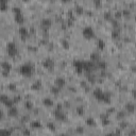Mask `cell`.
<instances>
[{
	"instance_id": "obj_21",
	"label": "cell",
	"mask_w": 136,
	"mask_h": 136,
	"mask_svg": "<svg viewBox=\"0 0 136 136\" xmlns=\"http://www.w3.org/2000/svg\"><path fill=\"white\" fill-rule=\"evenodd\" d=\"M31 128L32 129H41L42 128V123L39 121H37V120H34V121L31 122Z\"/></svg>"
},
{
	"instance_id": "obj_10",
	"label": "cell",
	"mask_w": 136,
	"mask_h": 136,
	"mask_svg": "<svg viewBox=\"0 0 136 136\" xmlns=\"http://www.w3.org/2000/svg\"><path fill=\"white\" fill-rule=\"evenodd\" d=\"M14 20L17 25L19 26H22L25 24V17L22 15V13H19V14H14Z\"/></svg>"
},
{
	"instance_id": "obj_4",
	"label": "cell",
	"mask_w": 136,
	"mask_h": 136,
	"mask_svg": "<svg viewBox=\"0 0 136 136\" xmlns=\"http://www.w3.org/2000/svg\"><path fill=\"white\" fill-rule=\"evenodd\" d=\"M82 35L84 38L86 39H92L95 37V31L92 27H85L83 30H82Z\"/></svg>"
},
{
	"instance_id": "obj_2",
	"label": "cell",
	"mask_w": 136,
	"mask_h": 136,
	"mask_svg": "<svg viewBox=\"0 0 136 136\" xmlns=\"http://www.w3.org/2000/svg\"><path fill=\"white\" fill-rule=\"evenodd\" d=\"M19 72H20L21 76H24L26 78H30L34 73V66L32 64H30V63L22 64L19 67Z\"/></svg>"
},
{
	"instance_id": "obj_39",
	"label": "cell",
	"mask_w": 136,
	"mask_h": 136,
	"mask_svg": "<svg viewBox=\"0 0 136 136\" xmlns=\"http://www.w3.org/2000/svg\"><path fill=\"white\" fill-rule=\"evenodd\" d=\"M61 1H62L63 3H68V2L70 1V0H61Z\"/></svg>"
},
{
	"instance_id": "obj_40",
	"label": "cell",
	"mask_w": 136,
	"mask_h": 136,
	"mask_svg": "<svg viewBox=\"0 0 136 136\" xmlns=\"http://www.w3.org/2000/svg\"><path fill=\"white\" fill-rule=\"evenodd\" d=\"M123 14H124V15H130V12H129V11H128V12H127V11H124V12H123Z\"/></svg>"
},
{
	"instance_id": "obj_6",
	"label": "cell",
	"mask_w": 136,
	"mask_h": 136,
	"mask_svg": "<svg viewBox=\"0 0 136 136\" xmlns=\"http://www.w3.org/2000/svg\"><path fill=\"white\" fill-rule=\"evenodd\" d=\"M73 67L75 70L77 71V73L81 75L84 72V61H80V60H76L73 62Z\"/></svg>"
},
{
	"instance_id": "obj_18",
	"label": "cell",
	"mask_w": 136,
	"mask_h": 136,
	"mask_svg": "<svg viewBox=\"0 0 136 136\" xmlns=\"http://www.w3.org/2000/svg\"><path fill=\"white\" fill-rule=\"evenodd\" d=\"M43 104L46 107H51V106H53V100L51 98H45L43 100Z\"/></svg>"
},
{
	"instance_id": "obj_25",
	"label": "cell",
	"mask_w": 136,
	"mask_h": 136,
	"mask_svg": "<svg viewBox=\"0 0 136 136\" xmlns=\"http://www.w3.org/2000/svg\"><path fill=\"white\" fill-rule=\"evenodd\" d=\"M101 123L103 126H109L111 123V120L109 119V117H101Z\"/></svg>"
},
{
	"instance_id": "obj_11",
	"label": "cell",
	"mask_w": 136,
	"mask_h": 136,
	"mask_svg": "<svg viewBox=\"0 0 136 136\" xmlns=\"http://www.w3.org/2000/svg\"><path fill=\"white\" fill-rule=\"evenodd\" d=\"M51 26H52V20L50 18H43L41 20V27L43 29H49L51 28Z\"/></svg>"
},
{
	"instance_id": "obj_35",
	"label": "cell",
	"mask_w": 136,
	"mask_h": 136,
	"mask_svg": "<svg viewBox=\"0 0 136 136\" xmlns=\"http://www.w3.org/2000/svg\"><path fill=\"white\" fill-rule=\"evenodd\" d=\"M121 16H122L121 13H117V14H116V18H121Z\"/></svg>"
},
{
	"instance_id": "obj_28",
	"label": "cell",
	"mask_w": 136,
	"mask_h": 136,
	"mask_svg": "<svg viewBox=\"0 0 136 136\" xmlns=\"http://www.w3.org/2000/svg\"><path fill=\"white\" fill-rule=\"evenodd\" d=\"M61 44H62V46H63L64 49H66V50H67V49H69V43H68L66 39H63Z\"/></svg>"
},
{
	"instance_id": "obj_24",
	"label": "cell",
	"mask_w": 136,
	"mask_h": 136,
	"mask_svg": "<svg viewBox=\"0 0 136 136\" xmlns=\"http://www.w3.org/2000/svg\"><path fill=\"white\" fill-rule=\"evenodd\" d=\"M75 13L77 15H83L84 14V9L82 7H80V5H78V7L75 8Z\"/></svg>"
},
{
	"instance_id": "obj_7",
	"label": "cell",
	"mask_w": 136,
	"mask_h": 136,
	"mask_svg": "<svg viewBox=\"0 0 136 136\" xmlns=\"http://www.w3.org/2000/svg\"><path fill=\"white\" fill-rule=\"evenodd\" d=\"M18 34L19 36L21 37V39H27L30 35V32H29V29L25 26H20L18 28Z\"/></svg>"
},
{
	"instance_id": "obj_1",
	"label": "cell",
	"mask_w": 136,
	"mask_h": 136,
	"mask_svg": "<svg viewBox=\"0 0 136 136\" xmlns=\"http://www.w3.org/2000/svg\"><path fill=\"white\" fill-rule=\"evenodd\" d=\"M93 96L99 102H103V103H110L111 102V96L107 93L103 92L101 88H96L93 93Z\"/></svg>"
},
{
	"instance_id": "obj_14",
	"label": "cell",
	"mask_w": 136,
	"mask_h": 136,
	"mask_svg": "<svg viewBox=\"0 0 136 136\" xmlns=\"http://www.w3.org/2000/svg\"><path fill=\"white\" fill-rule=\"evenodd\" d=\"M96 67L98 68V69H101V70H105L106 68H107V63L105 61H102L100 60L99 62L96 63Z\"/></svg>"
},
{
	"instance_id": "obj_37",
	"label": "cell",
	"mask_w": 136,
	"mask_h": 136,
	"mask_svg": "<svg viewBox=\"0 0 136 136\" xmlns=\"http://www.w3.org/2000/svg\"><path fill=\"white\" fill-rule=\"evenodd\" d=\"M0 3H9V0H0Z\"/></svg>"
},
{
	"instance_id": "obj_36",
	"label": "cell",
	"mask_w": 136,
	"mask_h": 136,
	"mask_svg": "<svg viewBox=\"0 0 136 136\" xmlns=\"http://www.w3.org/2000/svg\"><path fill=\"white\" fill-rule=\"evenodd\" d=\"M120 127H121V128H123V129H124V127H128V123H127V122H122V123H121V124H120Z\"/></svg>"
},
{
	"instance_id": "obj_29",
	"label": "cell",
	"mask_w": 136,
	"mask_h": 136,
	"mask_svg": "<svg viewBox=\"0 0 136 136\" xmlns=\"http://www.w3.org/2000/svg\"><path fill=\"white\" fill-rule=\"evenodd\" d=\"M8 88H9V90H11V92H15V90H16V85H15V84H9V85H8Z\"/></svg>"
},
{
	"instance_id": "obj_33",
	"label": "cell",
	"mask_w": 136,
	"mask_h": 136,
	"mask_svg": "<svg viewBox=\"0 0 136 136\" xmlns=\"http://www.w3.org/2000/svg\"><path fill=\"white\" fill-rule=\"evenodd\" d=\"M76 112H77V113H78L79 115H83V114H84V111H83V107H78Z\"/></svg>"
},
{
	"instance_id": "obj_31",
	"label": "cell",
	"mask_w": 136,
	"mask_h": 136,
	"mask_svg": "<svg viewBox=\"0 0 136 136\" xmlns=\"http://www.w3.org/2000/svg\"><path fill=\"white\" fill-rule=\"evenodd\" d=\"M104 19H106V20H111L112 19V14L110 12L104 13Z\"/></svg>"
},
{
	"instance_id": "obj_15",
	"label": "cell",
	"mask_w": 136,
	"mask_h": 136,
	"mask_svg": "<svg viewBox=\"0 0 136 136\" xmlns=\"http://www.w3.org/2000/svg\"><path fill=\"white\" fill-rule=\"evenodd\" d=\"M126 111L128 112V113H134L135 112V110H136V105L133 103V102H128V103L126 104Z\"/></svg>"
},
{
	"instance_id": "obj_9",
	"label": "cell",
	"mask_w": 136,
	"mask_h": 136,
	"mask_svg": "<svg viewBox=\"0 0 136 136\" xmlns=\"http://www.w3.org/2000/svg\"><path fill=\"white\" fill-rule=\"evenodd\" d=\"M55 119H58L59 121H65L66 120V114L62 110H55L53 113Z\"/></svg>"
},
{
	"instance_id": "obj_23",
	"label": "cell",
	"mask_w": 136,
	"mask_h": 136,
	"mask_svg": "<svg viewBox=\"0 0 136 136\" xmlns=\"http://www.w3.org/2000/svg\"><path fill=\"white\" fill-rule=\"evenodd\" d=\"M97 46H98V49H99L100 51H102V50H103V49L105 48V42H104L103 39H99Z\"/></svg>"
},
{
	"instance_id": "obj_20",
	"label": "cell",
	"mask_w": 136,
	"mask_h": 136,
	"mask_svg": "<svg viewBox=\"0 0 136 136\" xmlns=\"http://www.w3.org/2000/svg\"><path fill=\"white\" fill-rule=\"evenodd\" d=\"M85 123H86V126H88V127H95V126H96L95 119H94V118H90V117L86 119V121H85Z\"/></svg>"
},
{
	"instance_id": "obj_32",
	"label": "cell",
	"mask_w": 136,
	"mask_h": 136,
	"mask_svg": "<svg viewBox=\"0 0 136 136\" xmlns=\"http://www.w3.org/2000/svg\"><path fill=\"white\" fill-rule=\"evenodd\" d=\"M112 37L115 39V38H117V37H119V31H113V33H112Z\"/></svg>"
},
{
	"instance_id": "obj_27",
	"label": "cell",
	"mask_w": 136,
	"mask_h": 136,
	"mask_svg": "<svg viewBox=\"0 0 136 136\" xmlns=\"http://www.w3.org/2000/svg\"><path fill=\"white\" fill-rule=\"evenodd\" d=\"M9 9V3H0V10L1 12H5Z\"/></svg>"
},
{
	"instance_id": "obj_3",
	"label": "cell",
	"mask_w": 136,
	"mask_h": 136,
	"mask_svg": "<svg viewBox=\"0 0 136 136\" xmlns=\"http://www.w3.org/2000/svg\"><path fill=\"white\" fill-rule=\"evenodd\" d=\"M7 53L10 58H15L17 54H18V48H17L16 44L13 42L8 43L7 45Z\"/></svg>"
},
{
	"instance_id": "obj_8",
	"label": "cell",
	"mask_w": 136,
	"mask_h": 136,
	"mask_svg": "<svg viewBox=\"0 0 136 136\" xmlns=\"http://www.w3.org/2000/svg\"><path fill=\"white\" fill-rule=\"evenodd\" d=\"M42 65H43L44 68H46V69L52 70L53 67H54V61H53L52 59H50V58H47V59H45V60L43 61Z\"/></svg>"
},
{
	"instance_id": "obj_13",
	"label": "cell",
	"mask_w": 136,
	"mask_h": 136,
	"mask_svg": "<svg viewBox=\"0 0 136 136\" xmlns=\"http://www.w3.org/2000/svg\"><path fill=\"white\" fill-rule=\"evenodd\" d=\"M42 87H43V83H42L41 80H37V81H35V82H33L32 85H31V88H32L33 90H35V92L41 90Z\"/></svg>"
},
{
	"instance_id": "obj_19",
	"label": "cell",
	"mask_w": 136,
	"mask_h": 136,
	"mask_svg": "<svg viewBox=\"0 0 136 136\" xmlns=\"http://www.w3.org/2000/svg\"><path fill=\"white\" fill-rule=\"evenodd\" d=\"M50 92H51V94H53V95H55V96H56V95H59V94H60L61 88H60V87H58L56 85H53V86L50 88Z\"/></svg>"
},
{
	"instance_id": "obj_34",
	"label": "cell",
	"mask_w": 136,
	"mask_h": 136,
	"mask_svg": "<svg viewBox=\"0 0 136 136\" xmlns=\"http://www.w3.org/2000/svg\"><path fill=\"white\" fill-rule=\"evenodd\" d=\"M48 128H49L50 130L53 131V130H54V124H53V123H48Z\"/></svg>"
},
{
	"instance_id": "obj_38",
	"label": "cell",
	"mask_w": 136,
	"mask_h": 136,
	"mask_svg": "<svg viewBox=\"0 0 136 136\" xmlns=\"http://www.w3.org/2000/svg\"><path fill=\"white\" fill-rule=\"evenodd\" d=\"M22 133H24V134H30V131H28V130H24Z\"/></svg>"
},
{
	"instance_id": "obj_22",
	"label": "cell",
	"mask_w": 136,
	"mask_h": 136,
	"mask_svg": "<svg viewBox=\"0 0 136 136\" xmlns=\"http://www.w3.org/2000/svg\"><path fill=\"white\" fill-rule=\"evenodd\" d=\"M100 60H101V59H100V55H99L98 53H96V52L92 53V55H90V61H93V62L97 63V62H99Z\"/></svg>"
},
{
	"instance_id": "obj_5",
	"label": "cell",
	"mask_w": 136,
	"mask_h": 136,
	"mask_svg": "<svg viewBox=\"0 0 136 136\" xmlns=\"http://www.w3.org/2000/svg\"><path fill=\"white\" fill-rule=\"evenodd\" d=\"M0 101H1V103H2L4 106H7L8 109L14 106V101H13L12 99H10L9 96H7V95H4V94H2L1 96H0Z\"/></svg>"
},
{
	"instance_id": "obj_16",
	"label": "cell",
	"mask_w": 136,
	"mask_h": 136,
	"mask_svg": "<svg viewBox=\"0 0 136 136\" xmlns=\"http://www.w3.org/2000/svg\"><path fill=\"white\" fill-rule=\"evenodd\" d=\"M1 68H2V71H8V72H10L11 69H12V65H11V63H9V62H7V61H3V62L1 63Z\"/></svg>"
},
{
	"instance_id": "obj_30",
	"label": "cell",
	"mask_w": 136,
	"mask_h": 136,
	"mask_svg": "<svg viewBox=\"0 0 136 136\" xmlns=\"http://www.w3.org/2000/svg\"><path fill=\"white\" fill-rule=\"evenodd\" d=\"M12 11H13V13H14V14H19V13H21L20 8H18V7H14Z\"/></svg>"
},
{
	"instance_id": "obj_26",
	"label": "cell",
	"mask_w": 136,
	"mask_h": 136,
	"mask_svg": "<svg viewBox=\"0 0 136 136\" xmlns=\"http://www.w3.org/2000/svg\"><path fill=\"white\" fill-rule=\"evenodd\" d=\"M25 107H26L27 110L31 111V110L34 107V105H33V103H32L31 101H26V102H25Z\"/></svg>"
},
{
	"instance_id": "obj_17",
	"label": "cell",
	"mask_w": 136,
	"mask_h": 136,
	"mask_svg": "<svg viewBox=\"0 0 136 136\" xmlns=\"http://www.w3.org/2000/svg\"><path fill=\"white\" fill-rule=\"evenodd\" d=\"M8 115L10 116V117H17V115H18V110H17L15 106H12V107H10L9 109V111H8Z\"/></svg>"
},
{
	"instance_id": "obj_12",
	"label": "cell",
	"mask_w": 136,
	"mask_h": 136,
	"mask_svg": "<svg viewBox=\"0 0 136 136\" xmlns=\"http://www.w3.org/2000/svg\"><path fill=\"white\" fill-rule=\"evenodd\" d=\"M54 85H56L58 87H60V88L62 89L63 87H65V85H66V80H65L64 78H62V77H59V78L55 79Z\"/></svg>"
}]
</instances>
